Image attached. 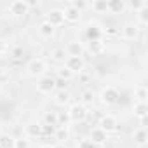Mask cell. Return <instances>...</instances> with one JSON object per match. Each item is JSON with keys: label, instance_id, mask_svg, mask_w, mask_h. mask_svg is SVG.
<instances>
[{"label": "cell", "instance_id": "obj_1", "mask_svg": "<svg viewBox=\"0 0 148 148\" xmlns=\"http://www.w3.org/2000/svg\"><path fill=\"white\" fill-rule=\"evenodd\" d=\"M99 101L105 106H115L120 101V91L117 87H113V86H106L99 92Z\"/></svg>", "mask_w": 148, "mask_h": 148}, {"label": "cell", "instance_id": "obj_2", "mask_svg": "<svg viewBox=\"0 0 148 148\" xmlns=\"http://www.w3.org/2000/svg\"><path fill=\"white\" fill-rule=\"evenodd\" d=\"M87 106H84L82 103H71L70 106H68V112H66V115H68V119H70V122L71 124H79V122H84L86 119H87Z\"/></svg>", "mask_w": 148, "mask_h": 148}, {"label": "cell", "instance_id": "obj_3", "mask_svg": "<svg viewBox=\"0 0 148 148\" xmlns=\"http://www.w3.org/2000/svg\"><path fill=\"white\" fill-rule=\"evenodd\" d=\"M45 71H47V63L42 58H33V59H30L26 63V73L30 77H33V79L44 77Z\"/></svg>", "mask_w": 148, "mask_h": 148}, {"label": "cell", "instance_id": "obj_4", "mask_svg": "<svg viewBox=\"0 0 148 148\" xmlns=\"http://www.w3.org/2000/svg\"><path fill=\"white\" fill-rule=\"evenodd\" d=\"M98 127H99L101 131H105V132L110 136L112 132H117V131H119L120 124H119V119H117L115 115H112V113H105V115L99 119Z\"/></svg>", "mask_w": 148, "mask_h": 148}, {"label": "cell", "instance_id": "obj_5", "mask_svg": "<svg viewBox=\"0 0 148 148\" xmlns=\"http://www.w3.org/2000/svg\"><path fill=\"white\" fill-rule=\"evenodd\" d=\"M37 91L40 94H54L56 92V77L44 75L37 80Z\"/></svg>", "mask_w": 148, "mask_h": 148}, {"label": "cell", "instance_id": "obj_6", "mask_svg": "<svg viewBox=\"0 0 148 148\" xmlns=\"http://www.w3.org/2000/svg\"><path fill=\"white\" fill-rule=\"evenodd\" d=\"M30 2H25V0H14V2H11L9 4V7H7V11H9V14L11 16H14V18H23V16H26L28 12H30Z\"/></svg>", "mask_w": 148, "mask_h": 148}, {"label": "cell", "instance_id": "obj_7", "mask_svg": "<svg viewBox=\"0 0 148 148\" xmlns=\"http://www.w3.org/2000/svg\"><path fill=\"white\" fill-rule=\"evenodd\" d=\"M84 35H86V40L87 42H99V40H103L105 30L98 23H89L86 26V30H84Z\"/></svg>", "mask_w": 148, "mask_h": 148}, {"label": "cell", "instance_id": "obj_8", "mask_svg": "<svg viewBox=\"0 0 148 148\" xmlns=\"http://www.w3.org/2000/svg\"><path fill=\"white\" fill-rule=\"evenodd\" d=\"M64 68H68L73 75H80V73H84L86 70V61L84 58H75V56H68L66 61H64Z\"/></svg>", "mask_w": 148, "mask_h": 148}, {"label": "cell", "instance_id": "obj_9", "mask_svg": "<svg viewBox=\"0 0 148 148\" xmlns=\"http://www.w3.org/2000/svg\"><path fill=\"white\" fill-rule=\"evenodd\" d=\"M52 28H58V26H63L64 25V14H63V9H51L47 14H45V19Z\"/></svg>", "mask_w": 148, "mask_h": 148}, {"label": "cell", "instance_id": "obj_10", "mask_svg": "<svg viewBox=\"0 0 148 148\" xmlns=\"http://www.w3.org/2000/svg\"><path fill=\"white\" fill-rule=\"evenodd\" d=\"M64 52H66V56L82 58V56H84V52H86V45H84V42L73 40V42H68V44H66V47H64Z\"/></svg>", "mask_w": 148, "mask_h": 148}, {"label": "cell", "instance_id": "obj_11", "mask_svg": "<svg viewBox=\"0 0 148 148\" xmlns=\"http://www.w3.org/2000/svg\"><path fill=\"white\" fill-rule=\"evenodd\" d=\"M89 141H91L92 145H96V146H103V145H106V141H108V134H106L105 131H101V129L96 125V127H92L91 132H89Z\"/></svg>", "mask_w": 148, "mask_h": 148}, {"label": "cell", "instance_id": "obj_12", "mask_svg": "<svg viewBox=\"0 0 148 148\" xmlns=\"http://www.w3.org/2000/svg\"><path fill=\"white\" fill-rule=\"evenodd\" d=\"M119 35H120L124 40H136V38L139 37V26L129 23V25H125V26L119 32Z\"/></svg>", "mask_w": 148, "mask_h": 148}, {"label": "cell", "instance_id": "obj_13", "mask_svg": "<svg viewBox=\"0 0 148 148\" xmlns=\"http://www.w3.org/2000/svg\"><path fill=\"white\" fill-rule=\"evenodd\" d=\"M42 136V124L38 120H32L25 125V138H40Z\"/></svg>", "mask_w": 148, "mask_h": 148}, {"label": "cell", "instance_id": "obj_14", "mask_svg": "<svg viewBox=\"0 0 148 148\" xmlns=\"http://www.w3.org/2000/svg\"><path fill=\"white\" fill-rule=\"evenodd\" d=\"M63 14H64V23H70V25H75V23H80L82 19V12L73 9L71 5H66L63 9Z\"/></svg>", "mask_w": 148, "mask_h": 148}, {"label": "cell", "instance_id": "obj_15", "mask_svg": "<svg viewBox=\"0 0 148 148\" xmlns=\"http://www.w3.org/2000/svg\"><path fill=\"white\" fill-rule=\"evenodd\" d=\"M106 7H108V12H110V14H124V12L127 11L125 0H108V2H106Z\"/></svg>", "mask_w": 148, "mask_h": 148}, {"label": "cell", "instance_id": "obj_16", "mask_svg": "<svg viewBox=\"0 0 148 148\" xmlns=\"http://www.w3.org/2000/svg\"><path fill=\"white\" fill-rule=\"evenodd\" d=\"M70 101H71V94L66 89H61V91L54 92V103L58 106H66V105H70Z\"/></svg>", "mask_w": 148, "mask_h": 148}, {"label": "cell", "instance_id": "obj_17", "mask_svg": "<svg viewBox=\"0 0 148 148\" xmlns=\"http://www.w3.org/2000/svg\"><path fill=\"white\" fill-rule=\"evenodd\" d=\"M132 139H134V143H136L138 146H145V145L148 143V132H146V129H145V127L136 129V131L132 132Z\"/></svg>", "mask_w": 148, "mask_h": 148}, {"label": "cell", "instance_id": "obj_18", "mask_svg": "<svg viewBox=\"0 0 148 148\" xmlns=\"http://www.w3.org/2000/svg\"><path fill=\"white\" fill-rule=\"evenodd\" d=\"M54 32H56V28H52L47 21H42V23L38 25V33H40L44 38H52V37H54Z\"/></svg>", "mask_w": 148, "mask_h": 148}, {"label": "cell", "instance_id": "obj_19", "mask_svg": "<svg viewBox=\"0 0 148 148\" xmlns=\"http://www.w3.org/2000/svg\"><path fill=\"white\" fill-rule=\"evenodd\" d=\"M134 98H136V103H146L148 101V87L138 86L134 89Z\"/></svg>", "mask_w": 148, "mask_h": 148}, {"label": "cell", "instance_id": "obj_20", "mask_svg": "<svg viewBox=\"0 0 148 148\" xmlns=\"http://www.w3.org/2000/svg\"><path fill=\"white\" fill-rule=\"evenodd\" d=\"M89 7H91L92 12H96V14H105V12H108L106 0H94V2L89 4Z\"/></svg>", "mask_w": 148, "mask_h": 148}, {"label": "cell", "instance_id": "obj_21", "mask_svg": "<svg viewBox=\"0 0 148 148\" xmlns=\"http://www.w3.org/2000/svg\"><path fill=\"white\" fill-rule=\"evenodd\" d=\"M66 58H68V56H66V52H64L63 47H56V49L51 51V59H52L54 63H64Z\"/></svg>", "mask_w": 148, "mask_h": 148}, {"label": "cell", "instance_id": "obj_22", "mask_svg": "<svg viewBox=\"0 0 148 148\" xmlns=\"http://www.w3.org/2000/svg\"><path fill=\"white\" fill-rule=\"evenodd\" d=\"M132 112H134V117H138V119L148 117V103H134Z\"/></svg>", "mask_w": 148, "mask_h": 148}, {"label": "cell", "instance_id": "obj_23", "mask_svg": "<svg viewBox=\"0 0 148 148\" xmlns=\"http://www.w3.org/2000/svg\"><path fill=\"white\" fill-rule=\"evenodd\" d=\"M52 138H54V139H56L58 143L64 145V143H66V141L70 139V132H68V129H66V127H58Z\"/></svg>", "mask_w": 148, "mask_h": 148}, {"label": "cell", "instance_id": "obj_24", "mask_svg": "<svg viewBox=\"0 0 148 148\" xmlns=\"http://www.w3.org/2000/svg\"><path fill=\"white\" fill-rule=\"evenodd\" d=\"M87 51H89L92 56H99V54L105 51L103 40H99V42H87Z\"/></svg>", "mask_w": 148, "mask_h": 148}, {"label": "cell", "instance_id": "obj_25", "mask_svg": "<svg viewBox=\"0 0 148 148\" xmlns=\"http://www.w3.org/2000/svg\"><path fill=\"white\" fill-rule=\"evenodd\" d=\"M148 4L145 2V0H129V2H125V7L129 9V11H132L134 14L138 12V11H141L143 7H146Z\"/></svg>", "mask_w": 148, "mask_h": 148}, {"label": "cell", "instance_id": "obj_26", "mask_svg": "<svg viewBox=\"0 0 148 148\" xmlns=\"http://www.w3.org/2000/svg\"><path fill=\"white\" fill-rule=\"evenodd\" d=\"M44 124L58 127V112H45L44 113Z\"/></svg>", "mask_w": 148, "mask_h": 148}, {"label": "cell", "instance_id": "obj_27", "mask_svg": "<svg viewBox=\"0 0 148 148\" xmlns=\"http://www.w3.org/2000/svg\"><path fill=\"white\" fill-rule=\"evenodd\" d=\"M14 139L11 134H0V148H14Z\"/></svg>", "mask_w": 148, "mask_h": 148}, {"label": "cell", "instance_id": "obj_28", "mask_svg": "<svg viewBox=\"0 0 148 148\" xmlns=\"http://www.w3.org/2000/svg\"><path fill=\"white\" fill-rule=\"evenodd\" d=\"M136 19H138V25L139 26H146L148 25V5L136 12Z\"/></svg>", "mask_w": 148, "mask_h": 148}, {"label": "cell", "instance_id": "obj_29", "mask_svg": "<svg viewBox=\"0 0 148 148\" xmlns=\"http://www.w3.org/2000/svg\"><path fill=\"white\" fill-rule=\"evenodd\" d=\"M73 77H75V75H73V73H71L68 68H64V66H63V68H59V70H58V77H56V79H61V80H64V82H70Z\"/></svg>", "mask_w": 148, "mask_h": 148}, {"label": "cell", "instance_id": "obj_30", "mask_svg": "<svg viewBox=\"0 0 148 148\" xmlns=\"http://www.w3.org/2000/svg\"><path fill=\"white\" fill-rule=\"evenodd\" d=\"M94 98H96V96H94L92 91H84V92H82V99H80L79 103H82L84 106H87V105H92Z\"/></svg>", "mask_w": 148, "mask_h": 148}, {"label": "cell", "instance_id": "obj_31", "mask_svg": "<svg viewBox=\"0 0 148 148\" xmlns=\"http://www.w3.org/2000/svg\"><path fill=\"white\" fill-rule=\"evenodd\" d=\"M14 148H32V141L28 138H16L14 139Z\"/></svg>", "mask_w": 148, "mask_h": 148}, {"label": "cell", "instance_id": "obj_32", "mask_svg": "<svg viewBox=\"0 0 148 148\" xmlns=\"http://www.w3.org/2000/svg\"><path fill=\"white\" fill-rule=\"evenodd\" d=\"M68 5H71L73 9H77V11H80V12L89 7V4L84 2V0H71V2H68Z\"/></svg>", "mask_w": 148, "mask_h": 148}, {"label": "cell", "instance_id": "obj_33", "mask_svg": "<svg viewBox=\"0 0 148 148\" xmlns=\"http://www.w3.org/2000/svg\"><path fill=\"white\" fill-rule=\"evenodd\" d=\"M23 54H25V49H23L21 45H16V47H12V49L9 51V56H11L12 59H21Z\"/></svg>", "mask_w": 148, "mask_h": 148}, {"label": "cell", "instance_id": "obj_34", "mask_svg": "<svg viewBox=\"0 0 148 148\" xmlns=\"http://www.w3.org/2000/svg\"><path fill=\"white\" fill-rule=\"evenodd\" d=\"M70 124V119L66 112H58V127H66Z\"/></svg>", "mask_w": 148, "mask_h": 148}, {"label": "cell", "instance_id": "obj_35", "mask_svg": "<svg viewBox=\"0 0 148 148\" xmlns=\"http://www.w3.org/2000/svg\"><path fill=\"white\" fill-rule=\"evenodd\" d=\"M56 129H58V127H52V125H45V124H42V136H54Z\"/></svg>", "mask_w": 148, "mask_h": 148}, {"label": "cell", "instance_id": "obj_36", "mask_svg": "<svg viewBox=\"0 0 148 148\" xmlns=\"http://www.w3.org/2000/svg\"><path fill=\"white\" fill-rule=\"evenodd\" d=\"M77 146H79V148H98V146H96V145H92L89 139H84V141H80Z\"/></svg>", "mask_w": 148, "mask_h": 148}, {"label": "cell", "instance_id": "obj_37", "mask_svg": "<svg viewBox=\"0 0 148 148\" xmlns=\"http://www.w3.org/2000/svg\"><path fill=\"white\" fill-rule=\"evenodd\" d=\"M9 51V47H7V44L2 40V38H0V56H2V54H5Z\"/></svg>", "mask_w": 148, "mask_h": 148}, {"label": "cell", "instance_id": "obj_38", "mask_svg": "<svg viewBox=\"0 0 148 148\" xmlns=\"http://www.w3.org/2000/svg\"><path fill=\"white\" fill-rule=\"evenodd\" d=\"M146 122H148V117H143V119H139V124H141V127H145V129H146Z\"/></svg>", "mask_w": 148, "mask_h": 148}, {"label": "cell", "instance_id": "obj_39", "mask_svg": "<svg viewBox=\"0 0 148 148\" xmlns=\"http://www.w3.org/2000/svg\"><path fill=\"white\" fill-rule=\"evenodd\" d=\"M106 33H110V35H115V33H119L115 28H110V30H106Z\"/></svg>", "mask_w": 148, "mask_h": 148}, {"label": "cell", "instance_id": "obj_40", "mask_svg": "<svg viewBox=\"0 0 148 148\" xmlns=\"http://www.w3.org/2000/svg\"><path fill=\"white\" fill-rule=\"evenodd\" d=\"M52 148H66V146L61 145V143H56V145H52Z\"/></svg>", "mask_w": 148, "mask_h": 148}, {"label": "cell", "instance_id": "obj_41", "mask_svg": "<svg viewBox=\"0 0 148 148\" xmlns=\"http://www.w3.org/2000/svg\"><path fill=\"white\" fill-rule=\"evenodd\" d=\"M38 148H52V145H49V143H45V145H40Z\"/></svg>", "mask_w": 148, "mask_h": 148}, {"label": "cell", "instance_id": "obj_42", "mask_svg": "<svg viewBox=\"0 0 148 148\" xmlns=\"http://www.w3.org/2000/svg\"><path fill=\"white\" fill-rule=\"evenodd\" d=\"M73 148H79V146H73Z\"/></svg>", "mask_w": 148, "mask_h": 148}, {"label": "cell", "instance_id": "obj_43", "mask_svg": "<svg viewBox=\"0 0 148 148\" xmlns=\"http://www.w3.org/2000/svg\"><path fill=\"white\" fill-rule=\"evenodd\" d=\"M98 148H101V146H98Z\"/></svg>", "mask_w": 148, "mask_h": 148}]
</instances>
